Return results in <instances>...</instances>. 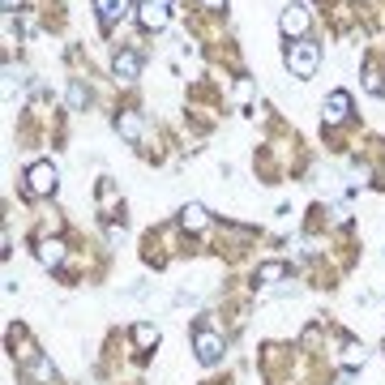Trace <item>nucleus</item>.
<instances>
[{"mask_svg":"<svg viewBox=\"0 0 385 385\" xmlns=\"http://www.w3.org/2000/svg\"><path fill=\"white\" fill-rule=\"evenodd\" d=\"M317 64H321V47H317V43L300 39V43H291V47H287V69H291L296 77H313V73H317Z\"/></svg>","mask_w":385,"mask_h":385,"instance_id":"1","label":"nucleus"},{"mask_svg":"<svg viewBox=\"0 0 385 385\" xmlns=\"http://www.w3.org/2000/svg\"><path fill=\"white\" fill-rule=\"evenodd\" d=\"M56 184H60L56 163H30V167H26V193H30V197H51Z\"/></svg>","mask_w":385,"mask_h":385,"instance_id":"2","label":"nucleus"},{"mask_svg":"<svg viewBox=\"0 0 385 385\" xmlns=\"http://www.w3.org/2000/svg\"><path fill=\"white\" fill-rule=\"evenodd\" d=\"M309 26H313V13H309V4H287L283 13H279V30L287 34V39H304L309 34Z\"/></svg>","mask_w":385,"mask_h":385,"instance_id":"3","label":"nucleus"},{"mask_svg":"<svg viewBox=\"0 0 385 385\" xmlns=\"http://www.w3.org/2000/svg\"><path fill=\"white\" fill-rule=\"evenodd\" d=\"M193 351H197V360H201V364H219V360H223V351H227V343H223V334H219V330H206V326H201V330L193 334Z\"/></svg>","mask_w":385,"mask_h":385,"instance_id":"4","label":"nucleus"},{"mask_svg":"<svg viewBox=\"0 0 385 385\" xmlns=\"http://www.w3.org/2000/svg\"><path fill=\"white\" fill-rule=\"evenodd\" d=\"M137 21L146 30H163L167 26V0H141L137 4Z\"/></svg>","mask_w":385,"mask_h":385,"instance_id":"5","label":"nucleus"},{"mask_svg":"<svg viewBox=\"0 0 385 385\" xmlns=\"http://www.w3.org/2000/svg\"><path fill=\"white\" fill-rule=\"evenodd\" d=\"M94 9H99L103 26H116V21H124L129 13H137V4H133V0H94Z\"/></svg>","mask_w":385,"mask_h":385,"instance_id":"6","label":"nucleus"},{"mask_svg":"<svg viewBox=\"0 0 385 385\" xmlns=\"http://www.w3.org/2000/svg\"><path fill=\"white\" fill-rule=\"evenodd\" d=\"M111 69H116V77H120V81H137V77H141V56L124 47V51H116Z\"/></svg>","mask_w":385,"mask_h":385,"instance_id":"7","label":"nucleus"},{"mask_svg":"<svg viewBox=\"0 0 385 385\" xmlns=\"http://www.w3.org/2000/svg\"><path fill=\"white\" fill-rule=\"evenodd\" d=\"M116 133H120L124 141H141V137H146V120H141V111H120V116H116Z\"/></svg>","mask_w":385,"mask_h":385,"instance_id":"8","label":"nucleus"},{"mask_svg":"<svg viewBox=\"0 0 385 385\" xmlns=\"http://www.w3.org/2000/svg\"><path fill=\"white\" fill-rule=\"evenodd\" d=\"M347 116H351V94L347 90H334L326 99V124H343Z\"/></svg>","mask_w":385,"mask_h":385,"instance_id":"9","label":"nucleus"},{"mask_svg":"<svg viewBox=\"0 0 385 385\" xmlns=\"http://www.w3.org/2000/svg\"><path fill=\"white\" fill-rule=\"evenodd\" d=\"M206 223H210V210H206V206H197V201H189V206L180 210V227H184V231H201Z\"/></svg>","mask_w":385,"mask_h":385,"instance_id":"10","label":"nucleus"},{"mask_svg":"<svg viewBox=\"0 0 385 385\" xmlns=\"http://www.w3.org/2000/svg\"><path fill=\"white\" fill-rule=\"evenodd\" d=\"M26 377H30V381H39V385H47V381H51V360H47V356L26 360Z\"/></svg>","mask_w":385,"mask_h":385,"instance_id":"11","label":"nucleus"},{"mask_svg":"<svg viewBox=\"0 0 385 385\" xmlns=\"http://www.w3.org/2000/svg\"><path fill=\"white\" fill-rule=\"evenodd\" d=\"M39 261H43L47 270L60 266V261H64V244H60V240H43V244H39Z\"/></svg>","mask_w":385,"mask_h":385,"instance_id":"12","label":"nucleus"},{"mask_svg":"<svg viewBox=\"0 0 385 385\" xmlns=\"http://www.w3.org/2000/svg\"><path fill=\"white\" fill-rule=\"evenodd\" d=\"M287 279V266L283 261H261L257 266V283H283Z\"/></svg>","mask_w":385,"mask_h":385,"instance_id":"13","label":"nucleus"},{"mask_svg":"<svg viewBox=\"0 0 385 385\" xmlns=\"http://www.w3.org/2000/svg\"><path fill=\"white\" fill-rule=\"evenodd\" d=\"M133 343L146 351V347H154L159 343V326H150V321H141V326H133Z\"/></svg>","mask_w":385,"mask_h":385,"instance_id":"14","label":"nucleus"},{"mask_svg":"<svg viewBox=\"0 0 385 385\" xmlns=\"http://www.w3.org/2000/svg\"><path fill=\"white\" fill-rule=\"evenodd\" d=\"M364 360H369V347L364 343H347L343 347V364L347 369H364Z\"/></svg>","mask_w":385,"mask_h":385,"instance_id":"15","label":"nucleus"},{"mask_svg":"<svg viewBox=\"0 0 385 385\" xmlns=\"http://www.w3.org/2000/svg\"><path fill=\"white\" fill-rule=\"evenodd\" d=\"M364 90H369V94H385V77L377 69H364Z\"/></svg>","mask_w":385,"mask_h":385,"instance_id":"16","label":"nucleus"},{"mask_svg":"<svg viewBox=\"0 0 385 385\" xmlns=\"http://www.w3.org/2000/svg\"><path fill=\"white\" fill-rule=\"evenodd\" d=\"M69 107H73V111H81V107H86V86H81V81H73V86H69Z\"/></svg>","mask_w":385,"mask_h":385,"instance_id":"17","label":"nucleus"},{"mask_svg":"<svg viewBox=\"0 0 385 385\" xmlns=\"http://www.w3.org/2000/svg\"><path fill=\"white\" fill-rule=\"evenodd\" d=\"M231 94H236V103H249V99H253V81H249V77H244V81H236V90H231Z\"/></svg>","mask_w":385,"mask_h":385,"instance_id":"18","label":"nucleus"},{"mask_svg":"<svg viewBox=\"0 0 385 385\" xmlns=\"http://www.w3.org/2000/svg\"><path fill=\"white\" fill-rule=\"evenodd\" d=\"M0 4H4V13H17V4H21V0H0Z\"/></svg>","mask_w":385,"mask_h":385,"instance_id":"19","label":"nucleus"},{"mask_svg":"<svg viewBox=\"0 0 385 385\" xmlns=\"http://www.w3.org/2000/svg\"><path fill=\"white\" fill-rule=\"evenodd\" d=\"M201 4H206V9H223L227 0H201Z\"/></svg>","mask_w":385,"mask_h":385,"instance_id":"20","label":"nucleus"}]
</instances>
